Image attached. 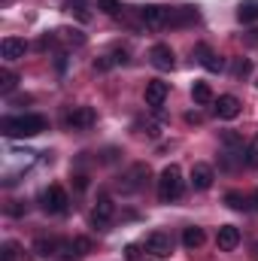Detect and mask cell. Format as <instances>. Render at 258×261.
<instances>
[{
  "label": "cell",
  "instance_id": "obj_15",
  "mask_svg": "<svg viewBox=\"0 0 258 261\" xmlns=\"http://www.w3.org/2000/svg\"><path fill=\"white\" fill-rule=\"evenodd\" d=\"M216 116H219V119H237V116H240V100H237L234 94H222V97L216 100Z\"/></svg>",
  "mask_w": 258,
  "mask_h": 261
},
{
  "label": "cell",
  "instance_id": "obj_25",
  "mask_svg": "<svg viewBox=\"0 0 258 261\" xmlns=\"http://www.w3.org/2000/svg\"><path fill=\"white\" fill-rule=\"evenodd\" d=\"M231 73H234V79H246V76L252 73V64H249L246 58H237L234 67H231Z\"/></svg>",
  "mask_w": 258,
  "mask_h": 261
},
{
  "label": "cell",
  "instance_id": "obj_17",
  "mask_svg": "<svg viewBox=\"0 0 258 261\" xmlns=\"http://www.w3.org/2000/svg\"><path fill=\"white\" fill-rule=\"evenodd\" d=\"M61 243H64V240H55V237H40V240L34 243V252H37L40 258H55V255H58V249H61Z\"/></svg>",
  "mask_w": 258,
  "mask_h": 261
},
{
  "label": "cell",
  "instance_id": "obj_32",
  "mask_svg": "<svg viewBox=\"0 0 258 261\" xmlns=\"http://www.w3.org/2000/svg\"><path fill=\"white\" fill-rule=\"evenodd\" d=\"M113 67V58H100V61H94V70H110Z\"/></svg>",
  "mask_w": 258,
  "mask_h": 261
},
{
  "label": "cell",
  "instance_id": "obj_3",
  "mask_svg": "<svg viewBox=\"0 0 258 261\" xmlns=\"http://www.w3.org/2000/svg\"><path fill=\"white\" fill-rule=\"evenodd\" d=\"M146 179H149V167H146V164H134L128 173L116 182V189H119L122 195H134V192H140V189L146 186Z\"/></svg>",
  "mask_w": 258,
  "mask_h": 261
},
{
  "label": "cell",
  "instance_id": "obj_22",
  "mask_svg": "<svg viewBox=\"0 0 258 261\" xmlns=\"http://www.w3.org/2000/svg\"><path fill=\"white\" fill-rule=\"evenodd\" d=\"M18 85V76L12 70H0V94H12Z\"/></svg>",
  "mask_w": 258,
  "mask_h": 261
},
{
  "label": "cell",
  "instance_id": "obj_23",
  "mask_svg": "<svg viewBox=\"0 0 258 261\" xmlns=\"http://www.w3.org/2000/svg\"><path fill=\"white\" fill-rule=\"evenodd\" d=\"M243 164H246V167H258V137L246 146V152H243Z\"/></svg>",
  "mask_w": 258,
  "mask_h": 261
},
{
  "label": "cell",
  "instance_id": "obj_8",
  "mask_svg": "<svg viewBox=\"0 0 258 261\" xmlns=\"http://www.w3.org/2000/svg\"><path fill=\"white\" fill-rule=\"evenodd\" d=\"M149 61H152L155 70H173L176 55H173V49H170L167 43H155V46L149 49Z\"/></svg>",
  "mask_w": 258,
  "mask_h": 261
},
{
  "label": "cell",
  "instance_id": "obj_27",
  "mask_svg": "<svg viewBox=\"0 0 258 261\" xmlns=\"http://www.w3.org/2000/svg\"><path fill=\"white\" fill-rule=\"evenodd\" d=\"M61 40H67V43H73V46H82L85 43V37L79 34V31H67V28H61V31H55Z\"/></svg>",
  "mask_w": 258,
  "mask_h": 261
},
{
  "label": "cell",
  "instance_id": "obj_7",
  "mask_svg": "<svg viewBox=\"0 0 258 261\" xmlns=\"http://www.w3.org/2000/svg\"><path fill=\"white\" fill-rule=\"evenodd\" d=\"M113 216H116V203H113V197L100 195L97 197V203H94V213H91L94 228H107V225L113 222Z\"/></svg>",
  "mask_w": 258,
  "mask_h": 261
},
{
  "label": "cell",
  "instance_id": "obj_9",
  "mask_svg": "<svg viewBox=\"0 0 258 261\" xmlns=\"http://www.w3.org/2000/svg\"><path fill=\"white\" fill-rule=\"evenodd\" d=\"M194 58H197V64L203 67V70H210V73H219V70L225 67V61H222L207 43H197V46H194Z\"/></svg>",
  "mask_w": 258,
  "mask_h": 261
},
{
  "label": "cell",
  "instance_id": "obj_4",
  "mask_svg": "<svg viewBox=\"0 0 258 261\" xmlns=\"http://www.w3.org/2000/svg\"><path fill=\"white\" fill-rule=\"evenodd\" d=\"M94 122H97V113L91 107H76V110H67L64 113V125L70 130H88V128H94Z\"/></svg>",
  "mask_w": 258,
  "mask_h": 261
},
{
  "label": "cell",
  "instance_id": "obj_36",
  "mask_svg": "<svg viewBox=\"0 0 258 261\" xmlns=\"http://www.w3.org/2000/svg\"><path fill=\"white\" fill-rule=\"evenodd\" d=\"M252 261H258V243L252 246Z\"/></svg>",
  "mask_w": 258,
  "mask_h": 261
},
{
  "label": "cell",
  "instance_id": "obj_21",
  "mask_svg": "<svg viewBox=\"0 0 258 261\" xmlns=\"http://www.w3.org/2000/svg\"><path fill=\"white\" fill-rule=\"evenodd\" d=\"M192 100L194 103H200V107L213 103V88H210L207 82H194L192 85Z\"/></svg>",
  "mask_w": 258,
  "mask_h": 261
},
{
  "label": "cell",
  "instance_id": "obj_30",
  "mask_svg": "<svg viewBox=\"0 0 258 261\" xmlns=\"http://www.w3.org/2000/svg\"><path fill=\"white\" fill-rule=\"evenodd\" d=\"M15 255H18V246L15 243H6L3 246V261H15Z\"/></svg>",
  "mask_w": 258,
  "mask_h": 261
},
{
  "label": "cell",
  "instance_id": "obj_16",
  "mask_svg": "<svg viewBox=\"0 0 258 261\" xmlns=\"http://www.w3.org/2000/svg\"><path fill=\"white\" fill-rule=\"evenodd\" d=\"M192 21H197V6H179V9H170V15H167L170 28H183Z\"/></svg>",
  "mask_w": 258,
  "mask_h": 261
},
{
  "label": "cell",
  "instance_id": "obj_20",
  "mask_svg": "<svg viewBox=\"0 0 258 261\" xmlns=\"http://www.w3.org/2000/svg\"><path fill=\"white\" fill-rule=\"evenodd\" d=\"M237 21H243V24L258 21V0H243L237 6Z\"/></svg>",
  "mask_w": 258,
  "mask_h": 261
},
{
  "label": "cell",
  "instance_id": "obj_1",
  "mask_svg": "<svg viewBox=\"0 0 258 261\" xmlns=\"http://www.w3.org/2000/svg\"><path fill=\"white\" fill-rule=\"evenodd\" d=\"M49 128V122L43 116H34V113H24V116H6L0 122V130L6 137H37Z\"/></svg>",
  "mask_w": 258,
  "mask_h": 261
},
{
  "label": "cell",
  "instance_id": "obj_35",
  "mask_svg": "<svg viewBox=\"0 0 258 261\" xmlns=\"http://www.w3.org/2000/svg\"><path fill=\"white\" fill-rule=\"evenodd\" d=\"M186 122H189V125H200V116H197V113H189Z\"/></svg>",
  "mask_w": 258,
  "mask_h": 261
},
{
  "label": "cell",
  "instance_id": "obj_24",
  "mask_svg": "<svg viewBox=\"0 0 258 261\" xmlns=\"http://www.w3.org/2000/svg\"><path fill=\"white\" fill-rule=\"evenodd\" d=\"M222 143H225L228 149H234V152H243V140H240V134H234V130H225V134H222Z\"/></svg>",
  "mask_w": 258,
  "mask_h": 261
},
{
  "label": "cell",
  "instance_id": "obj_14",
  "mask_svg": "<svg viewBox=\"0 0 258 261\" xmlns=\"http://www.w3.org/2000/svg\"><path fill=\"white\" fill-rule=\"evenodd\" d=\"M213 167L210 164H194L192 167V189L194 192H207L210 186H213Z\"/></svg>",
  "mask_w": 258,
  "mask_h": 261
},
{
  "label": "cell",
  "instance_id": "obj_33",
  "mask_svg": "<svg viewBox=\"0 0 258 261\" xmlns=\"http://www.w3.org/2000/svg\"><path fill=\"white\" fill-rule=\"evenodd\" d=\"M6 210H9V216H21V213H24V206H18V203H15V200H12V203H9V206H6Z\"/></svg>",
  "mask_w": 258,
  "mask_h": 261
},
{
  "label": "cell",
  "instance_id": "obj_31",
  "mask_svg": "<svg viewBox=\"0 0 258 261\" xmlns=\"http://www.w3.org/2000/svg\"><path fill=\"white\" fill-rule=\"evenodd\" d=\"M113 64H128V52H113Z\"/></svg>",
  "mask_w": 258,
  "mask_h": 261
},
{
  "label": "cell",
  "instance_id": "obj_12",
  "mask_svg": "<svg viewBox=\"0 0 258 261\" xmlns=\"http://www.w3.org/2000/svg\"><path fill=\"white\" fill-rule=\"evenodd\" d=\"M24 52H28V43L18 40V37H6V40L0 43V55H3L6 61H18V58H24Z\"/></svg>",
  "mask_w": 258,
  "mask_h": 261
},
{
  "label": "cell",
  "instance_id": "obj_5",
  "mask_svg": "<svg viewBox=\"0 0 258 261\" xmlns=\"http://www.w3.org/2000/svg\"><path fill=\"white\" fill-rule=\"evenodd\" d=\"M67 206H70V197L61 186H49L46 192H43V210L46 213H52V216H61L67 213Z\"/></svg>",
  "mask_w": 258,
  "mask_h": 261
},
{
  "label": "cell",
  "instance_id": "obj_13",
  "mask_svg": "<svg viewBox=\"0 0 258 261\" xmlns=\"http://www.w3.org/2000/svg\"><path fill=\"white\" fill-rule=\"evenodd\" d=\"M216 243H219V249H222V252L237 249V243H240V228H234V225H222V228H219V234H216Z\"/></svg>",
  "mask_w": 258,
  "mask_h": 261
},
{
  "label": "cell",
  "instance_id": "obj_37",
  "mask_svg": "<svg viewBox=\"0 0 258 261\" xmlns=\"http://www.w3.org/2000/svg\"><path fill=\"white\" fill-rule=\"evenodd\" d=\"M252 206H255V210H258V192H255V195H252Z\"/></svg>",
  "mask_w": 258,
  "mask_h": 261
},
{
  "label": "cell",
  "instance_id": "obj_6",
  "mask_svg": "<svg viewBox=\"0 0 258 261\" xmlns=\"http://www.w3.org/2000/svg\"><path fill=\"white\" fill-rule=\"evenodd\" d=\"M146 252H152L155 258H170L173 252V237L167 231H152L146 237Z\"/></svg>",
  "mask_w": 258,
  "mask_h": 261
},
{
  "label": "cell",
  "instance_id": "obj_34",
  "mask_svg": "<svg viewBox=\"0 0 258 261\" xmlns=\"http://www.w3.org/2000/svg\"><path fill=\"white\" fill-rule=\"evenodd\" d=\"M73 179H76V189H79V192H85V186H88V179H85L82 173H79V176H73Z\"/></svg>",
  "mask_w": 258,
  "mask_h": 261
},
{
  "label": "cell",
  "instance_id": "obj_19",
  "mask_svg": "<svg viewBox=\"0 0 258 261\" xmlns=\"http://www.w3.org/2000/svg\"><path fill=\"white\" fill-rule=\"evenodd\" d=\"M183 246L194 252V249H200L203 246V228H197V225H189L186 231H183Z\"/></svg>",
  "mask_w": 258,
  "mask_h": 261
},
{
  "label": "cell",
  "instance_id": "obj_11",
  "mask_svg": "<svg viewBox=\"0 0 258 261\" xmlns=\"http://www.w3.org/2000/svg\"><path fill=\"white\" fill-rule=\"evenodd\" d=\"M167 82H161V79H152V82H146V103L152 107V110H158L164 100H167Z\"/></svg>",
  "mask_w": 258,
  "mask_h": 261
},
{
  "label": "cell",
  "instance_id": "obj_26",
  "mask_svg": "<svg viewBox=\"0 0 258 261\" xmlns=\"http://www.w3.org/2000/svg\"><path fill=\"white\" fill-rule=\"evenodd\" d=\"M97 9H100L104 15H119V12H122V3H119V0H97Z\"/></svg>",
  "mask_w": 258,
  "mask_h": 261
},
{
  "label": "cell",
  "instance_id": "obj_2",
  "mask_svg": "<svg viewBox=\"0 0 258 261\" xmlns=\"http://www.w3.org/2000/svg\"><path fill=\"white\" fill-rule=\"evenodd\" d=\"M179 195H183V170L176 164H167L158 176V200L173 203V200H179Z\"/></svg>",
  "mask_w": 258,
  "mask_h": 261
},
{
  "label": "cell",
  "instance_id": "obj_18",
  "mask_svg": "<svg viewBox=\"0 0 258 261\" xmlns=\"http://www.w3.org/2000/svg\"><path fill=\"white\" fill-rule=\"evenodd\" d=\"M64 12H70L76 21H91V6H88V0H64Z\"/></svg>",
  "mask_w": 258,
  "mask_h": 261
},
{
  "label": "cell",
  "instance_id": "obj_28",
  "mask_svg": "<svg viewBox=\"0 0 258 261\" xmlns=\"http://www.w3.org/2000/svg\"><path fill=\"white\" fill-rule=\"evenodd\" d=\"M225 203H228L231 210H246V197L240 195V192H228V195H225Z\"/></svg>",
  "mask_w": 258,
  "mask_h": 261
},
{
  "label": "cell",
  "instance_id": "obj_10",
  "mask_svg": "<svg viewBox=\"0 0 258 261\" xmlns=\"http://www.w3.org/2000/svg\"><path fill=\"white\" fill-rule=\"evenodd\" d=\"M167 15H170V9H167V6H158V3L140 9V18H143L146 28H161V24H167Z\"/></svg>",
  "mask_w": 258,
  "mask_h": 261
},
{
  "label": "cell",
  "instance_id": "obj_29",
  "mask_svg": "<svg viewBox=\"0 0 258 261\" xmlns=\"http://www.w3.org/2000/svg\"><path fill=\"white\" fill-rule=\"evenodd\" d=\"M73 252H76V255H88V252H91V240H88V237H76V240H73Z\"/></svg>",
  "mask_w": 258,
  "mask_h": 261
}]
</instances>
